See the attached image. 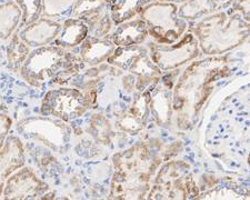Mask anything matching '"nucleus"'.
Wrapping results in <instances>:
<instances>
[{"label":"nucleus","mask_w":250,"mask_h":200,"mask_svg":"<svg viewBox=\"0 0 250 200\" xmlns=\"http://www.w3.org/2000/svg\"><path fill=\"white\" fill-rule=\"evenodd\" d=\"M104 1L110 11L112 22L119 25L140 14L143 8L154 0H104Z\"/></svg>","instance_id":"9b49d317"},{"label":"nucleus","mask_w":250,"mask_h":200,"mask_svg":"<svg viewBox=\"0 0 250 200\" xmlns=\"http://www.w3.org/2000/svg\"><path fill=\"white\" fill-rule=\"evenodd\" d=\"M67 51L58 46H42L31 51L20 71L22 78L34 87H42L63 69Z\"/></svg>","instance_id":"f257e3e1"},{"label":"nucleus","mask_w":250,"mask_h":200,"mask_svg":"<svg viewBox=\"0 0 250 200\" xmlns=\"http://www.w3.org/2000/svg\"><path fill=\"white\" fill-rule=\"evenodd\" d=\"M11 126H13V120L9 116L0 114V149L5 145Z\"/></svg>","instance_id":"dca6fc26"},{"label":"nucleus","mask_w":250,"mask_h":200,"mask_svg":"<svg viewBox=\"0 0 250 200\" xmlns=\"http://www.w3.org/2000/svg\"><path fill=\"white\" fill-rule=\"evenodd\" d=\"M77 0H42V14L48 18L63 17L71 13Z\"/></svg>","instance_id":"4468645a"},{"label":"nucleus","mask_w":250,"mask_h":200,"mask_svg":"<svg viewBox=\"0 0 250 200\" xmlns=\"http://www.w3.org/2000/svg\"><path fill=\"white\" fill-rule=\"evenodd\" d=\"M49 189L29 168H21L7 179L3 188V199H35Z\"/></svg>","instance_id":"39448f33"},{"label":"nucleus","mask_w":250,"mask_h":200,"mask_svg":"<svg viewBox=\"0 0 250 200\" xmlns=\"http://www.w3.org/2000/svg\"><path fill=\"white\" fill-rule=\"evenodd\" d=\"M88 35L89 29L86 22L75 17L68 18L62 23V31L54 40V45L63 49H69L79 46Z\"/></svg>","instance_id":"9d476101"},{"label":"nucleus","mask_w":250,"mask_h":200,"mask_svg":"<svg viewBox=\"0 0 250 200\" xmlns=\"http://www.w3.org/2000/svg\"><path fill=\"white\" fill-rule=\"evenodd\" d=\"M116 45L107 37L98 38L88 35L80 43V58L89 66H97L109 58L114 53Z\"/></svg>","instance_id":"6e6552de"},{"label":"nucleus","mask_w":250,"mask_h":200,"mask_svg":"<svg viewBox=\"0 0 250 200\" xmlns=\"http://www.w3.org/2000/svg\"><path fill=\"white\" fill-rule=\"evenodd\" d=\"M21 10V21L23 26L37 21L42 14V0H15Z\"/></svg>","instance_id":"2eb2a0df"},{"label":"nucleus","mask_w":250,"mask_h":200,"mask_svg":"<svg viewBox=\"0 0 250 200\" xmlns=\"http://www.w3.org/2000/svg\"><path fill=\"white\" fill-rule=\"evenodd\" d=\"M89 107L87 97L75 88H58L48 91L42 102V113L63 121H71L86 113Z\"/></svg>","instance_id":"7ed1b4c3"},{"label":"nucleus","mask_w":250,"mask_h":200,"mask_svg":"<svg viewBox=\"0 0 250 200\" xmlns=\"http://www.w3.org/2000/svg\"><path fill=\"white\" fill-rule=\"evenodd\" d=\"M21 16V10L16 2L9 1L0 5V39H8L13 35Z\"/></svg>","instance_id":"f8f14e48"},{"label":"nucleus","mask_w":250,"mask_h":200,"mask_svg":"<svg viewBox=\"0 0 250 200\" xmlns=\"http://www.w3.org/2000/svg\"><path fill=\"white\" fill-rule=\"evenodd\" d=\"M151 57L163 69H170L193 59L198 55V43L192 35H186L179 43L172 45H155L151 43Z\"/></svg>","instance_id":"20e7f679"},{"label":"nucleus","mask_w":250,"mask_h":200,"mask_svg":"<svg viewBox=\"0 0 250 200\" xmlns=\"http://www.w3.org/2000/svg\"><path fill=\"white\" fill-rule=\"evenodd\" d=\"M147 23L143 19L127 20L112 31L110 40L118 47L138 46L147 37Z\"/></svg>","instance_id":"1a4fd4ad"},{"label":"nucleus","mask_w":250,"mask_h":200,"mask_svg":"<svg viewBox=\"0 0 250 200\" xmlns=\"http://www.w3.org/2000/svg\"><path fill=\"white\" fill-rule=\"evenodd\" d=\"M29 54V46L20 39L18 33L14 34L7 46L8 67L13 70H17L19 68H21L22 63L25 62Z\"/></svg>","instance_id":"ddd939ff"},{"label":"nucleus","mask_w":250,"mask_h":200,"mask_svg":"<svg viewBox=\"0 0 250 200\" xmlns=\"http://www.w3.org/2000/svg\"><path fill=\"white\" fill-rule=\"evenodd\" d=\"M23 165L25 151L22 143L16 136H10L0 149V196H2L7 179Z\"/></svg>","instance_id":"423d86ee"},{"label":"nucleus","mask_w":250,"mask_h":200,"mask_svg":"<svg viewBox=\"0 0 250 200\" xmlns=\"http://www.w3.org/2000/svg\"><path fill=\"white\" fill-rule=\"evenodd\" d=\"M140 16L146 20L151 37L161 45L177 41L187 28L186 21L178 18L176 6L170 3H150L143 8Z\"/></svg>","instance_id":"f03ea898"},{"label":"nucleus","mask_w":250,"mask_h":200,"mask_svg":"<svg viewBox=\"0 0 250 200\" xmlns=\"http://www.w3.org/2000/svg\"><path fill=\"white\" fill-rule=\"evenodd\" d=\"M62 31V23L50 18H39L37 21L28 25L19 34L20 39L30 47H42L57 38Z\"/></svg>","instance_id":"0eeeda50"}]
</instances>
